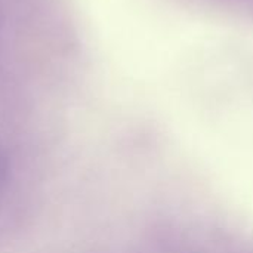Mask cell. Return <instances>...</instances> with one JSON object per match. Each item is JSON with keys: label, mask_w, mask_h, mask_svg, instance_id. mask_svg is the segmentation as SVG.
I'll return each instance as SVG.
<instances>
[{"label": "cell", "mask_w": 253, "mask_h": 253, "mask_svg": "<svg viewBox=\"0 0 253 253\" xmlns=\"http://www.w3.org/2000/svg\"><path fill=\"white\" fill-rule=\"evenodd\" d=\"M1 172H3V166H1V159H0V175H1Z\"/></svg>", "instance_id": "obj_1"}]
</instances>
